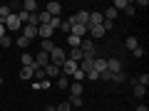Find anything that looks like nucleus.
Masks as SVG:
<instances>
[{"label":"nucleus","mask_w":149,"mask_h":111,"mask_svg":"<svg viewBox=\"0 0 149 111\" xmlns=\"http://www.w3.org/2000/svg\"><path fill=\"white\" fill-rule=\"evenodd\" d=\"M10 15H13V10H10L8 5H3V8H0V22H5Z\"/></svg>","instance_id":"b1692460"},{"label":"nucleus","mask_w":149,"mask_h":111,"mask_svg":"<svg viewBox=\"0 0 149 111\" xmlns=\"http://www.w3.org/2000/svg\"><path fill=\"white\" fill-rule=\"evenodd\" d=\"M92 69H95L97 74H102V72H107V59H104V57H97L95 62H92Z\"/></svg>","instance_id":"1a4fd4ad"},{"label":"nucleus","mask_w":149,"mask_h":111,"mask_svg":"<svg viewBox=\"0 0 149 111\" xmlns=\"http://www.w3.org/2000/svg\"><path fill=\"white\" fill-rule=\"evenodd\" d=\"M32 72H35V67H22L20 69V79L22 82H30L32 79Z\"/></svg>","instance_id":"a211bd4d"},{"label":"nucleus","mask_w":149,"mask_h":111,"mask_svg":"<svg viewBox=\"0 0 149 111\" xmlns=\"http://www.w3.org/2000/svg\"><path fill=\"white\" fill-rule=\"evenodd\" d=\"M137 84L147 86V84H149V74H142V77H139V79H137Z\"/></svg>","instance_id":"2f4dec72"},{"label":"nucleus","mask_w":149,"mask_h":111,"mask_svg":"<svg viewBox=\"0 0 149 111\" xmlns=\"http://www.w3.org/2000/svg\"><path fill=\"white\" fill-rule=\"evenodd\" d=\"M107 72H109V74L122 72V62H119L117 57H109V59H107Z\"/></svg>","instance_id":"39448f33"},{"label":"nucleus","mask_w":149,"mask_h":111,"mask_svg":"<svg viewBox=\"0 0 149 111\" xmlns=\"http://www.w3.org/2000/svg\"><path fill=\"white\" fill-rule=\"evenodd\" d=\"M0 84H3V77H0Z\"/></svg>","instance_id":"58836bf2"},{"label":"nucleus","mask_w":149,"mask_h":111,"mask_svg":"<svg viewBox=\"0 0 149 111\" xmlns=\"http://www.w3.org/2000/svg\"><path fill=\"white\" fill-rule=\"evenodd\" d=\"M45 111H57V109H55V106H45Z\"/></svg>","instance_id":"4c0bfd02"},{"label":"nucleus","mask_w":149,"mask_h":111,"mask_svg":"<svg viewBox=\"0 0 149 111\" xmlns=\"http://www.w3.org/2000/svg\"><path fill=\"white\" fill-rule=\"evenodd\" d=\"M17 17H20V22H22V25H27V17H30V15H27L25 10H20V12H17Z\"/></svg>","instance_id":"473e14b6"},{"label":"nucleus","mask_w":149,"mask_h":111,"mask_svg":"<svg viewBox=\"0 0 149 111\" xmlns=\"http://www.w3.org/2000/svg\"><path fill=\"white\" fill-rule=\"evenodd\" d=\"M124 79H127V74H124V72H117V74H112V84H124Z\"/></svg>","instance_id":"412c9836"},{"label":"nucleus","mask_w":149,"mask_h":111,"mask_svg":"<svg viewBox=\"0 0 149 111\" xmlns=\"http://www.w3.org/2000/svg\"><path fill=\"white\" fill-rule=\"evenodd\" d=\"M70 35L80 37V40H85V35H87V25H72V30H70Z\"/></svg>","instance_id":"9d476101"},{"label":"nucleus","mask_w":149,"mask_h":111,"mask_svg":"<svg viewBox=\"0 0 149 111\" xmlns=\"http://www.w3.org/2000/svg\"><path fill=\"white\" fill-rule=\"evenodd\" d=\"M102 20H104V17H102V12H90V22H87V27H95V25H102Z\"/></svg>","instance_id":"2eb2a0df"},{"label":"nucleus","mask_w":149,"mask_h":111,"mask_svg":"<svg viewBox=\"0 0 149 111\" xmlns=\"http://www.w3.org/2000/svg\"><path fill=\"white\" fill-rule=\"evenodd\" d=\"M27 45H30V40H25V37H17V47H27Z\"/></svg>","instance_id":"72a5a7b5"},{"label":"nucleus","mask_w":149,"mask_h":111,"mask_svg":"<svg viewBox=\"0 0 149 111\" xmlns=\"http://www.w3.org/2000/svg\"><path fill=\"white\" fill-rule=\"evenodd\" d=\"M77 69H80V64H77V62H72V59H65V64L60 67V74H65V77H72Z\"/></svg>","instance_id":"7ed1b4c3"},{"label":"nucleus","mask_w":149,"mask_h":111,"mask_svg":"<svg viewBox=\"0 0 149 111\" xmlns=\"http://www.w3.org/2000/svg\"><path fill=\"white\" fill-rule=\"evenodd\" d=\"M80 111H87V109H80Z\"/></svg>","instance_id":"ea45409f"},{"label":"nucleus","mask_w":149,"mask_h":111,"mask_svg":"<svg viewBox=\"0 0 149 111\" xmlns=\"http://www.w3.org/2000/svg\"><path fill=\"white\" fill-rule=\"evenodd\" d=\"M82 94H85V86L80 82H72L70 84V96H82Z\"/></svg>","instance_id":"f8f14e48"},{"label":"nucleus","mask_w":149,"mask_h":111,"mask_svg":"<svg viewBox=\"0 0 149 111\" xmlns=\"http://www.w3.org/2000/svg\"><path fill=\"white\" fill-rule=\"evenodd\" d=\"M132 54H134L137 59H142V57H144V49H142V47H137V49H132Z\"/></svg>","instance_id":"f704fd0d"},{"label":"nucleus","mask_w":149,"mask_h":111,"mask_svg":"<svg viewBox=\"0 0 149 111\" xmlns=\"http://www.w3.org/2000/svg\"><path fill=\"white\" fill-rule=\"evenodd\" d=\"M55 82H57V89H62V91H65V89H70V84H72V82H70V77H65V74H60Z\"/></svg>","instance_id":"f3484780"},{"label":"nucleus","mask_w":149,"mask_h":111,"mask_svg":"<svg viewBox=\"0 0 149 111\" xmlns=\"http://www.w3.org/2000/svg\"><path fill=\"white\" fill-rule=\"evenodd\" d=\"M65 59H67V57H65V49L62 47H55L52 52H50V64H55V67H62Z\"/></svg>","instance_id":"f257e3e1"},{"label":"nucleus","mask_w":149,"mask_h":111,"mask_svg":"<svg viewBox=\"0 0 149 111\" xmlns=\"http://www.w3.org/2000/svg\"><path fill=\"white\" fill-rule=\"evenodd\" d=\"M80 49H82L85 54H90V52H97V47H95V40L85 37V40H82V45H80Z\"/></svg>","instance_id":"6e6552de"},{"label":"nucleus","mask_w":149,"mask_h":111,"mask_svg":"<svg viewBox=\"0 0 149 111\" xmlns=\"http://www.w3.org/2000/svg\"><path fill=\"white\" fill-rule=\"evenodd\" d=\"M144 94H147V86L134 84V96H137V99H144Z\"/></svg>","instance_id":"a878e982"},{"label":"nucleus","mask_w":149,"mask_h":111,"mask_svg":"<svg viewBox=\"0 0 149 111\" xmlns=\"http://www.w3.org/2000/svg\"><path fill=\"white\" fill-rule=\"evenodd\" d=\"M60 30H62L65 35H70V30H72V25H70L67 20H62V25H60Z\"/></svg>","instance_id":"7c9ffc66"},{"label":"nucleus","mask_w":149,"mask_h":111,"mask_svg":"<svg viewBox=\"0 0 149 111\" xmlns=\"http://www.w3.org/2000/svg\"><path fill=\"white\" fill-rule=\"evenodd\" d=\"M10 45H13V37H0V47H10Z\"/></svg>","instance_id":"c85d7f7f"},{"label":"nucleus","mask_w":149,"mask_h":111,"mask_svg":"<svg viewBox=\"0 0 149 111\" xmlns=\"http://www.w3.org/2000/svg\"><path fill=\"white\" fill-rule=\"evenodd\" d=\"M45 77H47V79H57V77H60V67L47 64V67H45Z\"/></svg>","instance_id":"4468645a"},{"label":"nucleus","mask_w":149,"mask_h":111,"mask_svg":"<svg viewBox=\"0 0 149 111\" xmlns=\"http://www.w3.org/2000/svg\"><path fill=\"white\" fill-rule=\"evenodd\" d=\"M3 25H5V30H13V32L22 30V22H20V17H17V12H13V15L8 17V20L3 22Z\"/></svg>","instance_id":"f03ea898"},{"label":"nucleus","mask_w":149,"mask_h":111,"mask_svg":"<svg viewBox=\"0 0 149 111\" xmlns=\"http://www.w3.org/2000/svg\"><path fill=\"white\" fill-rule=\"evenodd\" d=\"M37 8H40V5H37L35 0H25V3H22V10H25L27 15H35V12H37Z\"/></svg>","instance_id":"9b49d317"},{"label":"nucleus","mask_w":149,"mask_h":111,"mask_svg":"<svg viewBox=\"0 0 149 111\" xmlns=\"http://www.w3.org/2000/svg\"><path fill=\"white\" fill-rule=\"evenodd\" d=\"M102 17H104L107 22H114V20H117V10H114V8H104V15H102Z\"/></svg>","instance_id":"6ab92c4d"},{"label":"nucleus","mask_w":149,"mask_h":111,"mask_svg":"<svg viewBox=\"0 0 149 111\" xmlns=\"http://www.w3.org/2000/svg\"><path fill=\"white\" fill-rule=\"evenodd\" d=\"M22 37H25V40H35V37H37V27L25 25V27H22Z\"/></svg>","instance_id":"dca6fc26"},{"label":"nucleus","mask_w":149,"mask_h":111,"mask_svg":"<svg viewBox=\"0 0 149 111\" xmlns=\"http://www.w3.org/2000/svg\"><path fill=\"white\" fill-rule=\"evenodd\" d=\"M137 111H149V106H144V104H139V106H137Z\"/></svg>","instance_id":"c9c22d12"},{"label":"nucleus","mask_w":149,"mask_h":111,"mask_svg":"<svg viewBox=\"0 0 149 111\" xmlns=\"http://www.w3.org/2000/svg\"><path fill=\"white\" fill-rule=\"evenodd\" d=\"M45 10H47L52 17H60V12H62V5H60L57 0H52V3H47V5H45Z\"/></svg>","instance_id":"0eeeda50"},{"label":"nucleus","mask_w":149,"mask_h":111,"mask_svg":"<svg viewBox=\"0 0 149 111\" xmlns=\"http://www.w3.org/2000/svg\"><path fill=\"white\" fill-rule=\"evenodd\" d=\"M55 47H57V45H55L52 40H42V52H47V54H50V52H52Z\"/></svg>","instance_id":"bb28decb"},{"label":"nucleus","mask_w":149,"mask_h":111,"mask_svg":"<svg viewBox=\"0 0 149 111\" xmlns=\"http://www.w3.org/2000/svg\"><path fill=\"white\" fill-rule=\"evenodd\" d=\"M0 37H5V25L0 22Z\"/></svg>","instance_id":"e433bc0d"},{"label":"nucleus","mask_w":149,"mask_h":111,"mask_svg":"<svg viewBox=\"0 0 149 111\" xmlns=\"http://www.w3.org/2000/svg\"><path fill=\"white\" fill-rule=\"evenodd\" d=\"M22 67H35V57L27 52H22Z\"/></svg>","instance_id":"5701e85b"},{"label":"nucleus","mask_w":149,"mask_h":111,"mask_svg":"<svg viewBox=\"0 0 149 111\" xmlns=\"http://www.w3.org/2000/svg\"><path fill=\"white\" fill-rule=\"evenodd\" d=\"M85 77H87V79H90V82H97V79H100V74H97L95 69H90V72H87Z\"/></svg>","instance_id":"c756f323"},{"label":"nucleus","mask_w":149,"mask_h":111,"mask_svg":"<svg viewBox=\"0 0 149 111\" xmlns=\"http://www.w3.org/2000/svg\"><path fill=\"white\" fill-rule=\"evenodd\" d=\"M52 27L50 25H37V37H42V40H52Z\"/></svg>","instance_id":"423d86ee"},{"label":"nucleus","mask_w":149,"mask_h":111,"mask_svg":"<svg viewBox=\"0 0 149 111\" xmlns=\"http://www.w3.org/2000/svg\"><path fill=\"white\" fill-rule=\"evenodd\" d=\"M82 57H85V52H82L80 47H74V49H70V54H67V59H72V62H77V64L82 62Z\"/></svg>","instance_id":"ddd939ff"},{"label":"nucleus","mask_w":149,"mask_h":111,"mask_svg":"<svg viewBox=\"0 0 149 111\" xmlns=\"http://www.w3.org/2000/svg\"><path fill=\"white\" fill-rule=\"evenodd\" d=\"M67 104H70V106H77V111H80L82 106H85V99H82V96H70Z\"/></svg>","instance_id":"aec40b11"},{"label":"nucleus","mask_w":149,"mask_h":111,"mask_svg":"<svg viewBox=\"0 0 149 111\" xmlns=\"http://www.w3.org/2000/svg\"><path fill=\"white\" fill-rule=\"evenodd\" d=\"M0 8H3V3H0Z\"/></svg>","instance_id":"a19ab883"},{"label":"nucleus","mask_w":149,"mask_h":111,"mask_svg":"<svg viewBox=\"0 0 149 111\" xmlns=\"http://www.w3.org/2000/svg\"><path fill=\"white\" fill-rule=\"evenodd\" d=\"M124 47H127V49H137V47H139L137 37H127V40H124Z\"/></svg>","instance_id":"393cba45"},{"label":"nucleus","mask_w":149,"mask_h":111,"mask_svg":"<svg viewBox=\"0 0 149 111\" xmlns=\"http://www.w3.org/2000/svg\"><path fill=\"white\" fill-rule=\"evenodd\" d=\"M47 64H50V54L40 49V52L35 54V67H37V69H45V67H47Z\"/></svg>","instance_id":"20e7f679"},{"label":"nucleus","mask_w":149,"mask_h":111,"mask_svg":"<svg viewBox=\"0 0 149 111\" xmlns=\"http://www.w3.org/2000/svg\"><path fill=\"white\" fill-rule=\"evenodd\" d=\"M67 45H70V49H74V47H80V45H82V40H80V37H74V35H67Z\"/></svg>","instance_id":"4be33fe9"},{"label":"nucleus","mask_w":149,"mask_h":111,"mask_svg":"<svg viewBox=\"0 0 149 111\" xmlns=\"http://www.w3.org/2000/svg\"><path fill=\"white\" fill-rule=\"evenodd\" d=\"M70 79H74V82H80V84H82V79H85V72H82V69H77V72H74Z\"/></svg>","instance_id":"cd10ccee"}]
</instances>
